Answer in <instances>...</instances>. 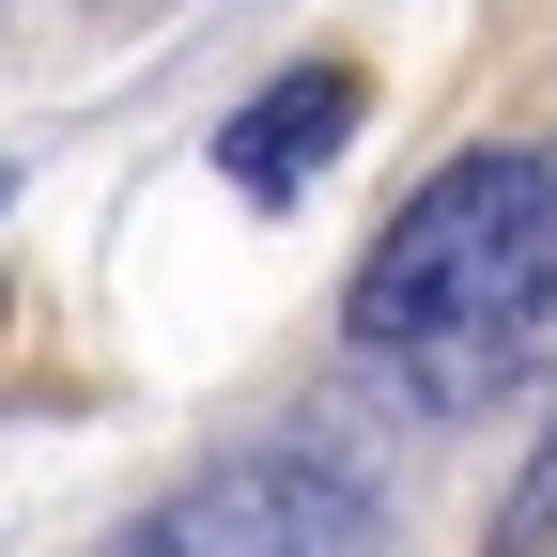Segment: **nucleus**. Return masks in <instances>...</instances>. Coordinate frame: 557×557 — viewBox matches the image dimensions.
I'll use <instances>...</instances> for the list:
<instances>
[{
  "instance_id": "4",
  "label": "nucleus",
  "mask_w": 557,
  "mask_h": 557,
  "mask_svg": "<svg viewBox=\"0 0 557 557\" xmlns=\"http://www.w3.org/2000/svg\"><path fill=\"white\" fill-rule=\"evenodd\" d=\"M480 557H557V418H542V449H527V480L496 496V527H480Z\"/></svg>"
},
{
  "instance_id": "5",
  "label": "nucleus",
  "mask_w": 557,
  "mask_h": 557,
  "mask_svg": "<svg viewBox=\"0 0 557 557\" xmlns=\"http://www.w3.org/2000/svg\"><path fill=\"white\" fill-rule=\"evenodd\" d=\"M0 186H16V171H0Z\"/></svg>"
},
{
  "instance_id": "3",
  "label": "nucleus",
  "mask_w": 557,
  "mask_h": 557,
  "mask_svg": "<svg viewBox=\"0 0 557 557\" xmlns=\"http://www.w3.org/2000/svg\"><path fill=\"white\" fill-rule=\"evenodd\" d=\"M341 139H357V62H295L278 94H248V109L218 124V171L278 201V186H310V171L341 156Z\"/></svg>"
},
{
  "instance_id": "2",
  "label": "nucleus",
  "mask_w": 557,
  "mask_h": 557,
  "mask_svg": "<svg viewBox=\"0 0 557 557\" xmlns=\"http://www.w3.org/2000/svg\"><path fill=\"white\" fill-rule=\"evenodd\" d=\"M109 557H387V511L341 449H233Z\"/></svg>"
},
{
  "instance_id": "1",
  "label": "nucleus",
  "mask_w": 557,
  "mask_h": 557,
  "mask_svg": "<svg viewBox=\"0 0 557 557\" xmlns=\"http://www.w3.org/2000/svg\"><path fill=\"white\" fill-rule=\"evenodd\" d=\"M341 325H357V357L403 372L418 403L511 387L557 341V139H480V156H449L372 233Z\"/></svg>"
}]
</instances>
